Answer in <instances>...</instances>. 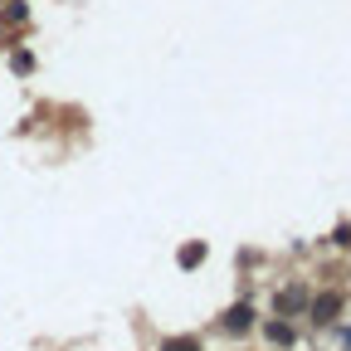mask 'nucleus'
Returning a JSON list of instances; mask_svg holds the SVG:
<instances>
[{
  "label": "nucleus",
  "mask_w": 351,
  "mask_h": 351,
  "mask_svg": "<svg viewBox=\"0 0 351 351\" xmlns=\"http://www.w3.org/2000/svg\"><path fill=\"white\" fill-rule=\"evenodd\" d=\"M200 258H205V244H186V249H181V269H195Z\"/></svg>",
  "instance_id": "20e7f679"
},
{
  "label": "nucleus",
  "mask_w": 351,
  "mask_h": 351,
  "mask_svg": "<svg viewBox=\"0 0 351 351\" xmlns=\"http://www.w3.org/2000/svg\"><path fill=\"white\" fill-rule=\"evenodd\" d=\"M337 313H341V293H317V298H313V322H317V327L337 322Z\"/></svg>",
  "instance_id": "f257e3e1"
},
{
  "label": "nucleus",
  "mask_w": 351,
  "mask_h": 351,
  "mask_svg": "<svg viewBox=\"0 0 351 351\" xmlns=\"http://www.w3.org/2000/svg\"><path fill=\"white\" fill-rule=\"evenodd\" d=\"M161 351H200V337H171L161 341Z\"/></svg>",
  "instance_id": "7ed1b4c3"
},
{
  "label": "nucleus",
  "mask_w": 351,
  "mask_h": 351,
  "mask_svg": "<svg viewBox=\"0 0 351 351\" xmlns=\"http://www.w3.org/2000/svg\"><path fill=\"white\" fill-rule=\"evenodd\" d=\"M249 317H254L249 307H234V313L225 317V327H230V332H249Z\"/></svg>",
  "instance_id": "f03ea898"
},
{
  "label": "nucleus",
  "mask_w": 351,
  "mask_h": 351,
  "mask_svg": "<svg viewBox=\"0 0 351 351\" xmlns=\"http://www.w3.org/2000/svg\"><path fill=\"white\" fill-rule=\"evenodd\" d=\"M10 64H15V73H29V69H34V59H29V54H15Z\"/></svg>",
  "instance_id": "423d86ee"
},
{
  "label": "nucleus",
  "mask_w": 351,
  "mask_h": 351,
  "mask_svg": "<svg viewBox=\"0 0 351 351\" xmlns=\"http://www.w3.org/2000/svg\"><path fill=\"white\" fill-rule=\"evenodd\" d=\"M269 337H274V341H283V346H288V341H293V327H288V322H269Z\"/></svg>",
  "instance_id": "39448f33"
}]
</instances>
